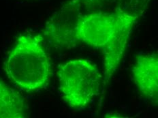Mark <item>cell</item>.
<instances>
[{"mask_svg": "<svg viewBox=\"0 0 158 118\" xmlns=\"http://www.w3.org/2000/svg\"><path fill=\"white\" fill-rule=\"evenodd\" d=\"M139 17L118 7L113 11L82 14L78 19L73 32V48L83 43L102 52L104 86L119 66Z\"/></svg>", "mask_w": 158, "mask_h": 118, "instance_id": "1", "label": "cell"}, {"mask_svg": "<svg viewBox=\"0 0 158 118\" xmlns=\"http://www.w3.org/2000/svg\"><path fill=\"white\" fill-rule=\"evenodd\" d=\"M4 69L10 81L25 92H35L47 86L51 80V63L42 36H19Z\"/></svg>", "mask_w": 158, "mask_h": 118, "instance_id": "2", "label": "cell"}, {"mask_svg": "<svg viewBox=\"0 0 158 118\" xmlns=\"http://www.w3.org/2000/svg\"><path fill=\"white\" fill-rule=\"evenodd\" d=\"M59 94L68 107H87L100 92L103 77L97 65L86 59H75L58 65Z\"/></svg>", "mask_w": 158, "mask_h": 118, "instance_id": "3", "label": "cell"}, {"mask_svg": "<svg viewBox=\"0 0 158 118\" xmlns=\"http://www.w3.org/2000/svg\"><path fill=\"white\" fill-rule=\"evenodd\" d=\"M131 76L142 96L158 106V54L137 53L131 68Z\"/></svg>", "mask_w": 158, "mask_h": 118, "instance_id": "4", "label": "cell"}, {"mask_svg": "<svg viewBox=\"0 0 158 118\" xmlns=\"http://www.w3.org/2000/svg\"><path fill=\"white\" fill-rule=\"evenodd\" d=\"M27 116L24 98L0 78V118H23Z\"/></svg>", "mask_w": 158, "mask_h": 118, "instance_id": "5", "label": "cell"}, {"mask_svg": "<svg viewBox=\"0 0 158 118\" xmlns=\"http://www.w3.org/2000/svg\"><path fill=\"white\" fill-rule=\"evenodd\" d=\"M121 8L125 11L142 16L149 8L151 0H120Z\"/></svg>", "mask_w": 158, "mask_h": 118, "instance_id": "6", "label": "cell"}, {"mask_svg": "<svg viewBox=\"0 0 158 118\" xmlns=\"http://www.w3.org/2000/svg\"><path fill=\"white\" fill-rule=\"evenodd\" d=\"M81 6L82 8H94L112 4L117 0H73Z\"/></svg>", "mask_w": 158, "mask_h": 118, "instance_id": "7", "label": "cell"}]
</instances>
